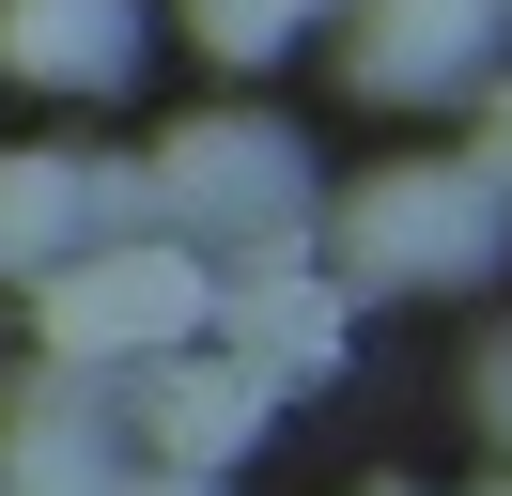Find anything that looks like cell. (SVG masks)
<instances>
[{"mask_svg": "<svg viewBox=\"0 0 512 496\" xmlns=\"http://www.w3.org/2000/svg\"><path fill=\"white\" fill-rule=\"evenodd\" d=\"M32 310H47V357L78 372H140L156 341H202V248L187 233H78L63 264H32Z\"/></svg>", "mask_w": 512, "mask_h": 496, "instance_id": "7a4b0ae2", "label": "cell"}, {"mask_svg": "<svg viewBox=\"0 0 512 496\" xmlns=\"http://www.w3.org/2000/svg\"><path fill=\"white\" fill-rule=\"evenodd\" d=\"M264 403H280V388H264L233 341H218V357H202V341H156V357H140V388H125V419H140V450H156V465L218 481V465L264 434Z\"/></svg>", "mask_w": 512, "mask_h": 496, "instance_id": "5b68a950", "label": "cell"}, {"mask_svg": "<svg viewBox=\"0 0 512 496\" xmlns=\"http://www.w3.org/2000/svg\"><path fill=\"white\" fill-rule=\"evenodd\" d=\"M512 248V202L466 155H404L342 202V295H481Z\"/></svg>", "mask_w": 512, "mask_h": 496, "instance_id": "6da1fadb", "label": "cell"}, {"mask_svg": "<svg viewBox=\"0 0 512 496\" xmlns=\"http://www.w3.org/2000/svg\"><path fill=\"white\" fill-rule=\"evenodd\" d=\"M0 62L47 93H125L140 78V0H0Z\"/></svg>", "mask_w": 512, "mask_h": 496, "instance_id": "ba28073f", "label": "cell"}, {"mask_svg": "<svg viewBox=\"0 0 512 496\" xmlns=\"http://www.w3.org/2000/svg\"><path fill=\"white\" fill-rule=\"evenodd\" d=\"M481 434H497V450H512V341H497V357H481Z\"/></svg>", "mask_w": 512, "mask_h": 496, "instance_id": "7c38bea8", "label": "cell"}, {"mask_svg": "<svg viewBox=\"0 0 512 496\" xmlns=\"http://www.w3.org/2000/svg\"><path fill=\"white\" fill-rule=\"evenodd\" d=\"M202 326L280 388V372H326V357H342V279H311V248L264 233V248H233V279H202Z\"/></svg>", "mask_w": 512, "mask_h": 496, "instance_id": "277c9868", "label": "cell"}, {"mask_svg": "<svg viewBox=\"0 0 512 496\" xmlns=\"http://www.w3.org/2000/svg\"><path fill=\"white\" fill-rule=\"evenodd\" d=\"M140 217H156V233H187V248H264V233H295V217H311V155H295L280 124H249V109L171 124L156 171H140Z\"/></svg>", "mask_w": 512, "mask_h": 496, "instance_id": "3957f363", "label": "cell"}, {"mask_svg": "<svg viewBox=\"0 0 512 496\" xmlns=\"http://www.w3.org/2000/svg\"><path fill=\"white\" fill-rule=\"evenodd\" d=\"M497 0H357V47H342V78L357 93H450V78H481V47H497Z\"/></svg>", "mask_w": 512, "mask_h": 496, "instance_id": "52a82bcc", "label": "cell"}, {"mask_svg": "<svg viewBox=\"0 0 512 496\" xmlns=\"http://www.w3.org/2000/svg\"><path fill=\"white\" fill-rule=\"evenodd\" d=\"M497 496H512V481H497Z\"/></svg>", "mask_w": 512, "mask_h": 496, "instance_id": "5bb4252c", "label": "cell"}, {"mask_svg": "<svg viewBox=\"0 0 512 496\" xmlns=\"http://www.w3.org/2000/svg\"><path fill=\"white\" fill-rule=\"evenodd\" d=\"M78 233H94V171L78 155H0V279L63 264Z\"/></svg>", "mask_w": 512, "mask_h": 496, "instance_id": "9c48e42d", "label": "cell"}, {"mask_svg": "<svg viewBox=\"0 0 512 496\" xmlns=\"http://www.w3.org/2000/svg\"><path fill=\"white\" fill-rule=\"evenodd\" d=\"M466 171H481V186H497V202H512V93H497V109H481V155H466Z\"/></svg>", "mask_w": 512, "mask_h": 496, "instance_id": "8fae6325", "label": "cell"}, {"mask_svg": "<svg viewBox=\"0 0 512 496\" xmlns=\"http://www.w3.org/2000/svg\"><path fill=\"white\" fill-rule=\"evenodd\" d=\"M187 47H218V62H280V47H295V0H187Z\"/></svg>", "mask_w": 512, "mask_h": 496, "instance_id": "30bf717a", "label": "cell"}, {"mask_svg": "<svg viewBox=\"0 0 512 496\" xmlns=\"http://www.w3.org/2000/svg\"><path fill=\"white\" fill-rule=\"evenodd\" d=\"M295 16H326V0H295Z\"/></svg>", "mask_w": 512, "mask_h": 496, "instance_id": "4fadbf2b", "label": "cell"}, {"mask_svg": "<svg viewBox=\"0 0 512 496\" xmlns=\"http://www.w3.org/2000/svg\"><path fill=\"white\" fill-rule=\"evenodd\" d=\"M0 481L16 496H125V434H109V403L78 388V357L0 403Z\"/></svg>", "mask_w": 512, "mask_h": 496, "instance_id": "8992f818", "label": "cell"}]
</instances>
